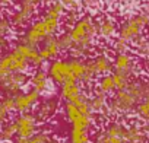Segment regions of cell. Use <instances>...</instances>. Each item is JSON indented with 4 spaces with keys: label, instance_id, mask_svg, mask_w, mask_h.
I'll list each match as a JSON object with an SVG mask.
<instances>
[{
    "label": "cell",
    "instance_id": "cell-1",
    "mask_svg": "<svg viewBox=\"0 0 149 143\" xmlns=\"http://www.w3.org/2000/svg\"><path fill=\"white\" fill-rule=\"evenodd\" d=\"M61 28V21L60 19H54V18H47L42 16L37 21H34L24 32V35L21 37L24 41H26L28 44L38 47L42 44V41L51 35H56L57 31Z\"/></svg>",
    "mask_w": 149,
    "mask_h": 143
},
{
    "label": "cell",
    "instance_id": "cell-2",
    "mask_svg": "<svg viewBox=\"0 0 149 143\" xmlns=\"http://www.w3.org/2000/svg\"><path fill=\"white\" fill-rule=\"evenodd\" d=\"M73 45H84V47H94L95 40L98 37L97 21L91 15H82L79 21L70 29H67Z\"/></svg>",
    "mask_w": 149,
    "mask_h": 143
},
{
    "label": "cell",
    "instance_id": "cell-3",
    "mask_svg": "<svg viewBox=\"0 0 149 143\" xmlns=\"http://www.w3.org/2000/svg\"><path fill=\"white\" fill-rule=\"evenodd\" d=\"M149 26V18L142 15V13H136L132 15L130 18H127L118 28V38L127 41L129 44H133L137 38H140L143 35L145 28Z\"/></svg>",
    "mask_w": 149,
    "mask_h": 143
},
{
    "label": "cell",
    "instance_id": "cell-4",
    "mask_svg": "<svg viewBox=\"0 0 149 143\" xmlns=\"http://www.w3.org/2000/svg\"><path fill=\"white\" fill-rule=\"evenodd\" d=\"M94 143H127L126 142V123L120 120L108 121L95 134Z\"/></svg>",
    "mask_w": 149,
    "mask_h": 143
},
{
    "label": "cell",
    "instance_id": "cell-5",
    "mask_svg": "<svg viewBox=\"0 0 149 143\" xmlns=\"http://www.w3.org/2000/svg\"><path fill=\"white\" fill-rule=\"evenodd\" d=\"M0 67L5 75L9 73H28L31 64L15 50H10L0 57Z\"/></svg>",
    "mask_w": 149,
    "mask_h": 143
},
{
    "label": "cell",
    "instance_id": "cell-6",
    "mask_svg": "<svg viewBox=\"0 0 149 143\" xmlns=\"http://www.w3.org/2000/svg\"><path fill=\"white\" fill-rule=\"evenodd\" d=\"M29 83L28 73H9L0 81V94L3 96H16Z\"/></svg>",
    "mask_w": 149,
    "mask_h": 143
},
{
    "label": "cell",
    "instance_id": "cell-7",
    "mask_svg": "<svg viewBox=\"0 0 149 143\" xmlns=\"http://www.w3.org/2000/svg\"><path fill=\"white\" fill-rule=\"evenodd\" d=\"M13 123L16 126V137L19 139H29L40 131V121L34 112L16 114Z\"/></svg>",
    "mask_w": 149,
    "mask_h": 143
},
{
    "label": "cell",
    "instance_id": "cell-8",
    "mask_svg": "<svg viewBox=\"0 0 149 143\" xmlns=\"http://www.w3.org/2000/svg\"><path fill=\"white\" fill-rule=\"evenodd\" d=\"M113 66H114V72L118 73L127 75L132 79L139 76L140 72V64L137 63L136 57L132 53H123V54H116L113 58Z\"/></svg>",
    "mask_w": 149,
    "mask_h": 143
},
{
    "label": "cell",
    "instance_id": "cell-9",
    "mask_svg": "<svg viewBox=\"0 0 149 143\" xmlns=\"http://www.w3.org/2000/svg\"><path fill=\"white\" fill-rule=\"evenodd\" d=\"M47 73H48L50 81L57 86L63 85L67 81H73V76L70 73L67 60H63V58L51 60L50 64H48V69H47Z\"/></svg>",
    "mask_w": 149,
    "mask_h": 143
},
{
    "label": "cell",
    "instance_id": "cell-10",
    "mask_svg": "<svg viewBox=\"0 0 149 143\" xmlns=\"http://www.w3.org/2000/svg\"><path fill=\"white\" fill-rule=\"evenodd\" d=\"M41 101V94L35 92L34 89L29 91H22L16 96H13V104H15V112L16 114H25V112H32V110L37 108V105Z\"/></svg>",
    "mask_w": 149,
    "mask_h": 143
},
{
    "label": "cell",
    "instance_id": "cell-11",
    "mask_svg": "<svg viewBox=\"0 0 149 143\" xmlns=\"http://www.w3.org/2000/svg\"><path fill=\"white\" fill-rule=\"evenodd\" d=\"M13 50H15L16 53H19L24 58H26L28 63L31 64V67L42 69V66H44L45 61H44V60L41 58V56L38 54V48H37V47H34V45L28 44L26 41H24L22 38H19V40L15 42Z\"/></svg>",
    "mask_w": 149,
    "mask_h": 143
},
{
    "label": "cell",
    "instance_id": "cell-12",
    "mask_svg": "<svg viewBox=\"0 0 149 143\" xmlns=\"http://www.w3.org/2000/svg\"><path fill=\"white\" fill-rule=\"evenodd\" d=\"M58 108H60V99L56 98V96H47V98L40 101L34 114H35V117L38 118L40 123H45L57 114Z\"/></svg>",
    "mask_w": 149,
    "mask_h": 143
},
{
    "label": "cell",
    "instance_id": "cell-13",
    "mask_svg": "<svg viewBox=\"0 0 149 143\" xmlns=\"http://www.w3.org/2000/svg\"><path fill=\"white\" fill-rule=\"evenodd\" d=\"M88 66L91 67V70L94 72V75L97 78H101V76H105V75H111L114 72L113 57H110L107 53H98L97 56L91 57L88 60Z\"/></svg>",
    "mask_w": 149,
    "mask_h": 143
},
{
    "label": "cell",
    "instance_id": "cell-14",
    "mask_svg": "<svg viewBox=\"0 0 149 143\" xmlns=\"http://www.w3.org/2000/svg\"><path fill=\"white\" fill-rule=\"evenodd\" d=\"M35 13H37V9L18 3V6L9 15V19L13 28H28L32 24V18L35 16Z\"/></svg>",
    "mask_w": 149,
    "mask_h": 143
},
{
    "label": "cell",
    "instance_id": "cell-15",
    "mask_svg": "<svg viewBox=\"0 0 149 143\" xmlns=\"http://www.w3.org/2000/svg\"><path fill=\"white\" fill-rule=\"evenodd\" d=\"M126 142L127 143H148L149 133L145 130L140 121H129L126 124Z\"/></svg>",
    "mask_w": 149,
    "mask_h": 143
},
{
    "label": "cell",
    "instance_id": "cell-16",
    "mask_svg": "<svg viewBox=\"0 0 149 143\" xmlns=\"http://www.w3.org/2000/svg\"><path fill=\"white\" fill-rule=\"evenodd\" d=\"M85 91L82 89L81 83L76 81H67L58 86V99L64 102H74Z\"/></svg>",
    "mask_w": 149,
    "mask_h": 143
},
{
    "label": "cell",
    "instance_id": "cell-17",
    "mask_svg": "<svg viewBox=\"0 0 149 143\" xmlns=\"http://www.w3.org/2000/svg\"><path fill=\"white\" fill-rule=\"evenodd\" d=\"M61 50H60V45H58V40L56 35H51L48 38H45L38 50V54L41 56V58L44 61H51V60H56L58 58Z\"/></svg>",
    "mask_w": 149,
    "mask_h": 143
},
{
    "label": "cell",
    "instance_id": "cell-18",
    "mask_svg": "<svg viewBox=\"0 0 149 143\" xmlns=\"http://www.w3.org/2000/svg\"><path fill=\"white\" fill-rule=\"evenodd\" d=\"M50 82L51 81L48 78V73H47V70H44V69H35L34 73L29 76V86H31V89H34L35 92H38L41 95L48 91Z\"/></svg>",
    "mask_w": 149,
    "mask_h": 143
},
{
    "label": "cell",
    "instance_id": "cell-19",
    "mask_svg": "<svg viewBox=\"0 0 149 143\" xmlns=\"http://www.w3.org/2000/svg\"><path fill=\"white\" fill-rule=\"evenodd\" d=\"M97 28H98V37L104 40H113L118 34V28L116 21L111 16H102L97 21Z\"/></svg>",
    "mask_w": 149,
    "mask_h": 143
},
{
    "label": "cell",
    "instance_id": "cell-20",
    "mask_svg": "<svg viewBox=\"0 0 149 143\" xmlns=\"http://www.w3.org/2000/svg\"><path fill=\"white\" fill-rule=\"evenodd\" d=\"M108 95L100 92V91H94L91 95H89V107L92 110L94 114H100V115H104L105 114V110H107V105H108Z\"/></svg>",
    "mask_w": 149,
    "mask_h": 143
},
{
    "label": "cell",
    "instance_id": "cell-21",
    "mask_svg": "<svg viewBox=\"0 0 149 143\" xmlns=\"http://www.w3.org/2000/svg\"><path fill=\"white\" fill-rule=\"evenodd\" d=\"M67 64L70 69V73L73 76V81L79 82L82 76L85 75V72L88 69V60L85 58H78V57H70L67 58Z\"/></svg>",
    "mask_w": 149,
    "mask_h": 143
},
{
    "label": "cell",
    "instance_id": "cell-22",
    "mask_svg": "<svg viewBox=\"0 0 149 143\" xmlns=\"http://www.w3.org/2000/svg\"><path fill=\"white\" fill-rule=\"evenodd\" d=\"M15 143H61V142H60V139L54 137L50 131L40 130L38 133H35L29 139H19V137H16Z\"/></svg>",
    "mask_w": 149,
    "mask_h": 143
},
{
    "label": "cell",
    "instance_id": "cell-23",
    "mask_svg": "<svg viewBox=\"0 0 149 143\" xmlns=\"http://www.w3.org/2000/svg\"><path fill=\"white\" fill-rule=\"evenodd\" d=\"M69 143H91V131L84 128H70Z\"/></svg>",
    "mask_w": 149,
    "mask_h": 143
},
{
    "label": "cell",
    "instance_id": "cell-24",
    "mask_svg": "<svg viewBox=\"0 0 149 143\" xmlns=\"http://www.w3.org/2000/svg\"><path fill=\"white\" fill-rule=\"evenodd\" d=\"M16 139V126L13 120H8L0 128V142H12Z\"/></svg>",
    "mask_w": 149,
    "mask_h": 143
},
{
    "label": "cell",
    "instance_id": "cell-25",
    "mask_svg": "<svg viewBox=\"0 0 149 143\" xmlns=\"http://www.w3.org/2000/svg\"><path fill=\"white\" fill-rule=\"evenodd\" d=\"M97 91H100V92H102L105 95L114 94L116 92V85H114L113 76L111 75H105V76L98 78V81H97Z\"/></svg>",
    "mask_w": 149,
    "mask_h": 143
},
{
    "label": "cell",
    "instance_id": "cell-26",
    "mask_svg": "<svg viewBox=\"0 0 149 143\" xmlns=\"http://www.w3.org/2000/svg\"><path fill=\"white\" fill-rule=\"evenodd\" d=\"M64 13H66V10H64V8L57 2H53V3H50V5H47L45 6V9H44V15L42 16H47V18H54V19H63V16H64Z\"/></svg>",
    "mask_w": 149,
    "mask_h": 143
},
{
    "label": "cell",
    "instance_id": "cell-27",
    "mask_svg": "<svg viewBox=\"0 0 149 143\" xmlns=\"http://www.w3.org/2000/svg\"><path fill=\"white\" fill-rule=\"evenodd\" d=\"M133 47H134V51L145 57V58H149V31L146 35H142L140 38H137L134 42H133Z\"/></svg>",
    "mask_w": 149,
    "mask_h": 143
},
{
    "label": "cell",
    "instance_id": "cell-28",
    "mask_svg": "<svg viewBox=\"0 0 149 143\" xmlns=\"http://www.w3.org/2000/svg\"><path fill=\"white\" fill-rule=\"evenodd\" d=\"M134 115L139 118L140 123H143L145 120L149 118V96L137 104V107L134 110Z\"/></svg>",
    "mask_w": 149,
    "mask_h": 143
},
{
    "label": "cell",
    "instance_id": "cell-29",
    "mask_svg": "<svg viewBox=\"0 0 149 143\" xmlns=\"http://www.w3.org/2000/svg\"><path fill=\"white\" fill-rule=\"evenodd\" d=\"M111 76H113V81H114V85H116V92H117V91H123V89H126L127 85H129L130 81H132L130 76L123 75V73H118V72H113Z\"/></svg>",
    "mask_w": 149,
    "mask_h": 143
},
{
    "label": "cell",
    "instance_id": "cell-30",
    "mask_svg": "<svg viewBox=\"0 0 149 143\" xmlns=\"http://www.w3.org/2000/svg\"><path fill=\"white\" fill-rule=\"evenodd\" d=\"M12 31H13V26L10 24L9 16L2 15V16H0V37H2V38H8L12 34Z\"/></svg>",
    "mask_w": 149,
    "mask_h": 143
},
{
    "label": "cell",
    "instance_id": "cell-31",
    "mask_svg": "<svg viewBox=\"0 0 149 143\" xmlns=\"http://www.w3.org/2000/svg\"><path fill=\"white\" fill-rule=\"evenodd\" d=\"M57 40H58V45H60L61 53H63V51H70V50L73 48V42H72V38H70V35H69L67 31H63V32L57 37Z\"/></svg>",
    "mask_w": 149,
    "mask_h": 143
},
{
    "label": "cell",
    "instance_id": "cell-32",
    "mask_svg": "<svg viewBox=\"0 0 149 143\" xmlns=\"http://www.w3.org/2000/svg\"><path fill=\"white\" fill-rule=\"evenodd\" d=\"M113 51L116 54H123V53H130V44L121 38H116L113 41Z\"/></svg>",
    "mask_w": 149,
    "mask_h": 143
},
{
    "label": "cell",
    "instance_id": "cell-33",
    "mask_svg": "<svg viewBox=\"0 0 149 143\" xmlns=\"http://www.w3.org/2000/svg\"><path fill=\"white\" fill-rule=\"evenodd\" d=\"M79 18H81V15H79V12H76V10H70V12H66L64 13V16H63V22H64V25L70 29L74 24H76L78 21H79Z\"/></svg>",
    "mask_w": 149,
    "mask_h": 143
},
{
    "label": "cell",
    "instance_id": "cell-34",
    "mask_svg": "<svg viewBox=\"0 0 149 143\" xmlns=\"http://www.w3.org/2000/svg\"><path fill=\"white\" fill-rule=\"evenodd\" d=\"M57 2L64 8L66 12H70V10H76L79 12L82 5H81V0H57Z\"/></svg>",
    "mask_w": 149,
    "mask_h": 143
},
{
    "label": "cell",
    "instance_id": "cell-35",
    "mask_svg": "<svg viewBox=\"0 0 149 143\" xmlns=\"http://www.w3.org/2000/svg\"><path fill=\"white\" fill-rule=\"evenodd\" d=\"M0 104H2L9 112H13V111H15L13 96H2V98H0Z\"/></svg>",
    "mask_w": 149,
    "mask_h": 143
},
{
    "label": "cell",
    "instance_id": "cell-36",
    "mask_svg": "<svg viewBox=\"0 0 149 143\" xmlns=\"http://www.w3.org/2000/svg\"><path fill=\"white\" fill-rule=\"evenodd\" d=\"M18 3L28 6V8H32V9H37L40 5H42V0H18Z\"/></svg>",
    "mask_w": 149,
    "mask_h": 143
},
{
    "label": "cell",
    "instance_id": "cell-37",
    "mask_svg": "<svg viewBox=\"0 0 149 143\" xmlns=\"http://www.w3.org/2000/svg\"><path fill=\"white\" fill-rule=\"evenodd\" d=\"M101 3V0H81V5H84L86 9H97Z\"/></svg>",
    "mask_w": 149,
    "mask_h": 143
},
{
    "label": "cell",
    "instance_id": "cell-38",
    "mask_svg": "<svg viewBox=\"0 0 149 143\" xmlns=\"http://www.w3.org/2000/svg\"><path fill=\"white\" fill-rule=\"evenodd\" d=\"M9 117H10V112L0 104V124H3V123H6L8 120H9Z\"/></svg>",
    "mask_w": 149,
    "mask_h": 143
},
{
    "label": "cell",
    "instance_id": "cell-39",
    "mask_svg": "<svg viewBox=\"0 0 149 143\" xmlns=\"http://www.w3.org/2000/svg\"><path fill=\"white\" fill-rule=\"evenodd\" d=\"M9 48H10L9 38H2V37H0V53H8Z\"/></svg>",
    "mask_w": 149,
    "mask_h": 143
},
{
    "label": "cell",
    "instance_id": "cell-40",
    "mask_svg": "<svg viewBox=\"0 0 149 143\" xmlns=\"http://www.w3.org/2000/svg\"><path fill=\"white\" fill-rule=\"evenodd\" d=\"M140 13L149 18V2H146V3L142 5V12H140Z\"/></svg>",
    "mask_w": 149,
    "mask_h": 143
},
{
    "label": "cell",
    "instance_id": "cell-41",
    "mask_svg": "<svg viewBox=\"0 0 149 143\" xmlns=\"http://www.w3.org/2000/svg\"><path fill=\"white\" fill-rule=\"evenodd\" d=\"M16 2V0H0V6H10V5H13Z\"/></svg>",
    "mask_w": 149,
    "mask_h": 143
},
{
    "label": "cell",
    "instance_id": "cell-42",
    "mask_svg": "<svg viewBox=\"0 0 149 143\" xmlns=\"http://www.w3.org/2000/svg\"><path fill=\"white\" fill-rule=\"evenodd\" d=\"M53 2H56V0H42V5H50V3H53Z\"/></svg>",
    "mask_w": 149,
    "mask_h": 143
},
{
    "label": "cell",
    "instance_id": "cell-43",
    "mask_svg": "<svg viewBox=\"0 0 149 143\" xmlns=\"http://www.w3.org/2000/svg\"><path fill=\"white\" fill-rule=\"evenodd\" d=\"M5 78V73H3V72H2V67H0V81H2Z\"/></svg>",
    "mask_w": 149,
    "mask_h": 143
},
{
    "label": "cell",
    "instance_id": "cell-44",
    "mask_svg": "<svg viewBox=\"0 0 149 143\" xmlns=\"http://www.w3.org/2000/svg\"><path fill=\"white\" fill-rule=\"evenodd\" d=\"M146 70H148V73H149V61L146 63Z\"/></svg>",
    "mask_w": 149,
    "mask_h": 143
},
{
    "label": "cell",
    "instance_id": "cell-45",
    "mask_svg": "<svg viewBox=\"0 0 149 143\" xmlns=\"http://www.w3.org/2000/svg\"><path fill=\"white\" fill-rule=\"evenodd\" d=\"M0 128H2V124H0Z\"/></svg>",
    "mask_w": 149,
    "mask_h": 143
}]
</instances>
